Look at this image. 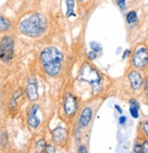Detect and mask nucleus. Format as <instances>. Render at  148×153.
Masks as SVG:
<instances>
[{"instance_id": "412c9836", "label": "nucleus", "mask_w": 148, "mask_h": 153, "mask_svg": "<svg viewBox=\"0 0 148 153\" xmlns=\"http://www.w3.org/2000/svg\"><path fill=\"white\" fill-rule=\"evenodd\" d=\"M133 151L135 152V153H140V152H142V145L139 144V143H136L135 147H134Z\"/></svg>"}, {"instance_id": "9b49d317", "label": "nucleus", "mask_w": 148, "mask_h": 153, "mask_svg": "<svg viewBox=\"0 0 148 153\" xmlns=\"http://www.w3.org/2000/svg\"><path fill=\"white\" fill-rule=\"evenodd\" d=\"M92 117V111L90 107H86L83 109L80 117V126L82 128H86L89 126V124Z\"/></svg>"}, {"instance_id": "f257e3e1", "label": "nucleus", "mask_w": 148, "mask_h": 153, "mask_svg": "<svg viewBox=\"0 0 148 153\" xmlns=\"http://www.w3.org/2000/svg\"><path fill=\"white\" fill-rule=\"evenodd\" d=\"M47 19L41 13L35 12L22 19L18 24V30L21 34L30 38L41 36L47 30Z\"/></svg>"}, {"instance_id": "1a4fd4ad", "label": "nucleus", "mask_w": 148, "mask_h": 153, "mask_svg": "<svg viewBox=\"0 0 148 153\" xmlns=\"http://www.w3.org/2000/svg\"><path fill=\"white\" fill-rule=\"evenodd\" d=\"M53 141L58 145H63L68 138V131L63 128H57L52 131Z\"/></svg>"}, {"instance_id": "4468645a", "label": "nucleus", "mask_w": 148, "mask_h": 153, "mask_svg": "<svg viewBox=\"0 0 148 153\" xmlns=\"http://www.w3.org/2000/svg\"><path fill=\"white\" fill-rule=\"evenodd\" d=\"M66 6H67L66 16L70 18L72 15H74V7H75L74 0H66Z\"/></svg>"}, {"instance_id": "5701e85b", "label": "nucleus", "mask_w": 148, "mask_h": 153, "mask_svg": "<svg viewBox=\"0 0 148 153\" xmlns=\"http://www.w3.org/2000/svg\"><path fill=\"white\" fill-rule=\"evenodd\" d=\"M143 129L144 130L145 136H147V135H148V122H147V121L144 122V126H143Z\"/></svg>"}, {"instance_id": "20e7f679", "label": "nucleus", "mask_w": 148, "mask_h": 153, "mask_svg": "<svg viewBox=\"0 0 148 153\" xmlns=\"http://www.w3.org/2000/svg\"><path fill=\"white\" fill-rule=\"evenodd\" d=\"M14 56V40L10 37H5L0 41V60L9 63Z\"/></svg>"}, {"instance_id": "f03ea898", "label": "nucleus", "mask_w": 148, "mask_h": 153, "mask_svg": "<svg viewBox=\"0 0 148 153\" xmlns=\"http://www.w3.org/2000/svg\"><path fill=\"white\" fill-rule=\"evenodd\" d=\"M40 63L45 73L49 76H56L62 68L63 54L56 47H47L40 53Z\"/></svg>"}, {"instance_id": "0eeeda50", "label": "nucleus", "mask_w": 148, "mask_h": 153, "mask_svg": "<svg viewBox=\"0 0 148 153\" xmlns=\"http://www.w3.org/2000/svg\"><path fill=\"white\" fill-rule=\"evenodd\" d=\"M78 109V103L75 97L71 94H68V95L66 96L65 101H64V111L65 114L71 117L73 116L76 111Z\"/></svg>"}, {"instance_id": "2eb2a0df", "label": "nucleus", "mask_w": 148, "mask_h": 153, "mask_svg": "<svg viewBox=\"0 0 148 153\" xmlns=\"http://www.w3.org/2000/svg\"><path fill=\"white\" fill-rule=\"evenodd\" d=\"M137 20V14L135 11H130L127 15H126V21L129 24H133L134 22H136Z\"/></svg>"}, {"instance_id": "f3484780", "label": "nucleus", "mask_w": 148, "mask_h": 153, "mask_svg": "<svg viewBox=\"0 0 148 153\" xmlns=\"http://www.w3.org/2000/svg\"><path fill=\"white\" fill-rule=\"evenodd\" d=\"M90 45H91L92 51H94V52H100L102 51V46L98 42H96V41H92V42H91Z\"/></svg>"}, {"instance_id": "cd10ccee", "label": "nucleus", "mask_w": 148, "mask_h": 153, "mask_svg": "<svg viewBox=\"0 0 148 153\" xmlns=\"http://www.w3.org/2000/svg\"><path fill=\"white\" fill-rule=\"evenodd\" d=\"M144 90L145 92H147V79H145V82H144Z\"/></svg>"}, {"instance_id": "ddd939ff", "label": "nucleus", "mask_w": 148, "mask_h": 153, "mask_svg": "<svg viewBox=\"0 0 148 153\" xmlns=\"http://www.w3.org/2000/svg\"><path fill=\"white\" fill-rule=\"evenodd\" d=\"M11 27L10 22L2 15H0V32H6Z\"/></svg>"}, {"instance_id": "bb28decb", "label": "nucleus", "mask_w": 148, "mask_h": 153, "mask_svg": "<svg viewBox=\"0 0 148 153\" xmlns=\"http://www.w3.org/2000/svg\"><path fill=\"white\" fill-rule=\"evenodd\" d=\"M115 108L119 111V113H120V114H122V113H123V110L120 108V106H119V105H115Z\"/></svg>"}, {"instance_id": "a878e982", "label": "nucleus", "mask_w": 148, "mask_h": 153, "mask_svg": "<svg viewBox=\"0 0 148 153\" xmlns=\"http://www.w3.org/2000/svg\"><path fill=\"white\" fill-rule=\"evenodd\" d=\"M128 54H130V51H129V50H126V51H124V55H123V59H125V58L128 56Z\"/></svg>"}, {"instance_id": "7ed1b4c3", "label": "nucleus", "mask_w": 148, "mask_h": 153, "mask_svg": "<svg viewBox=\"0 0 148 153\" xmlns=\"http://www.w3.org/2000/svg\"><path fill=\"white\" fill-rule=\"evenodd\" d=\"M79 78H80V80L86 82L93 86L98 85L101 82V79H102L99 72L95 68L91 66L89 63H84L82 65V69H80Z\"/></svg>"}, {"instance_id": "9d476101", "label": "nucleus", "mask_w": 148, "mask_h": 153, "mask_svg": "<svg viewBox=\"0 0 148 153\" xmlns=\"http://www.w3.org/2000/svg\"><path fill=\"white\" fill-rule=\"evenodd\" d=\"M128 78L131 82V86L133 90H138L141 88L143 85V78L137 71H132L129 74Z\"/></svg>"}, {"instance_id": "39448f33", "label": "nucleus", "mask_w": 148, "mask_h": 153, "mask_svg": "<svg viewBox=\"0 0 148 153\" xmlns=\"http://www.w3.org/2000/svg\"><path fill=\"white\" fill-rule=\"evenodd\" d=\"M148 62L147 49L144 46L139 47L135 50L133 55V63L136 68H144Z\"/></svg>"}, {"instance_id": "a211bd4d", "label": "nucleus", "mask_w": 148, "mask_h": 153, "mask_svg": "<svg viewBox=\"0 0 148 153\" xmlns=\"http://www.w3.org/2000/svg\"><path fill=\"white\" fill-rule=\"evenodd\" d=\"M117 6L122 11H124L126 9V0H117Z\"/></svg>"}, {"instance_id": "6ab92c4d", "label": "nucleus", "mask_w": 148, "mask_h": 153, "mask_svg": "<svg viewBox=\"0 0 148 153\" xmlns=\"http://www.w3.org/2000/svg\"><path fill=\"white\" fill-rule=\"evenodd\" d=\"M44 152H48V153H54L56 152V149L54 146H51V145H46Z\"/></svg>"}, {"instance_id": "b1692460", "label": "nucleus", "mask_w": 148, "mask_h": 153, "mask_svg": "<svg viewBox=\"0 0 148 153\" xmlns=\"http://www.w3.org/2000/svg\"><path fill=\"white\" fill-rule=\"evenodd\" d=\"M78 152H80V153H85V152H87V149H86V148L84 146H82V147L79 148Z\"/></svg>"}, {"instance_id": "393cba45", "label": "nucleus", "mask_w": 148, "mask_h": 153, "mask_svg": "<svg viewBox=\"0 0 148 153\" xmlns=\"http://www.w3.org/2000/svg\"><path fill=\"white\" fill-rule=\"evenodd\" d=\"M125 121H126V117L124 116H122L120 117V124H124Z\"/></svg>"}, {"instance_id": "423d86ee", "label": "nucleus", "mask_w": 148, "mask_h": 153, "mask_svg": "<svg viewBox=\"0 0 148 153\" xmlns=\"http://www.w3.org/2000/svg\"><path fill=\"white\" fill-rule=\"evenodd\" d=\"M39 112V106L38 105H34L30 106V109L28 114V123L29 126L32 128H37L40 123H41V119L38 115Z\"/></svg>"}, {"instance_id": "dca6fc26", "label": "nucleus", "mask_w": 148, "mask_h": 153, "mask_svg": "<svg viewBox=\"0 0 148 153\" xmlns=\"http://www.w3.org/2000/svg\"><path fill=\"white\" fill-rule=\"evenodd\" d=\"M46 142L44 140H39L38 142H37V149H38V152H44V149H45V147H46Z\"/></svg>"}, {"instance_id": "f8f14e48", "label": "nucleus", "mask_w": 148, "mask_h": 153, "mask_svg": "<svg viewBox=\"0 0 148 153\" xmlns=\"http://www.w3.org/2000/svg\"><path fill=\"white\" fill-rule=\"evenodd\" d=\"M130 103V113L132 115V117L133 118H138L139 117V113H138V109H139V105L136 102V100L134 99H131L129 101Z\"/></svg>"}, {"instance_id": "6e6552de", "label": "nucleus", "mask_w": 148, "mask_h": 153, "mask_svg": "<svg viewBox=\"0 0 148 153\" xmlns=\"http://www.w3.org/2000/svg\"><path fill=\"white\" fill-rule=\"evenodd\" d=\"M26 93L30 101H36L38 98V82L35 77H30L28 80Z\"/></svg>"}, {"instance_id": "c85d7f7f", "label": "nucleus", "mask_w": 148, "mask_h": 153, "mask_svg": "<svg viewBox=\"0 0 148 153\" xmlns=\"http://www.w3.org/2000/svg\"><path fill=\"white\" fill-rule=\"evenodd\" d=\"M80 2H84V1H85V0H80Z\"/></svg>"}, {"instance_id": "aec40b11", "label": "nucleus", "mask_w": 148, "mask_h": 153, "mask_svg": "<svg viewBox=\"0 0 148 153\" xmlns=\"http://www.w3.org/2000/svg\"><path fill=\"white\" fill-rule=\"evenodd\" d=\"M142 152H144V153L148 152V141L147 140H145L144 143L142 145Z\"/></svg>"}, {"instance_id": "4be33fe9", "label": "nucleus", "mask_w": 148, "mask_h": 153, "mask_svg": "<svg viewBox=\"0 0 148 153\" xmlns=\"http://www.w3.org/2000/svg\"><path fill=\"white\" fill-rule=\"evenodd\" d=\"M88 56H89V59L90 60H94L96 58V52H94V51H90L89 53H88Z\"/></svg>"}]
</instances>
